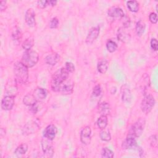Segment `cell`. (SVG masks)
Returning <instances> with one entry per match:
<instances>
[{
  "label": "cell",
  "instance_id": "1",
  "mask_svg": "<svg viewBox=\"0 0 158 158\" xmlns=\"http://www.w3.org/2000/svg\"><path fill=\"white\" fill-rule=\"evenodd\" d=\"M14 73L17 82L24 84L28 79V67L21 62H17L14 66Z\"/></svg>",
  "mask_w": 158,
  "mask_h": 158
},
{
  "label": "cell",
  "instance_id": "2",
  "mask_svg": "<svg viewBox=\"0 0 158 158\" xmlns=\"http://www.w3.org/2000/svg\"><path fill=\"white\" fill-rule=\"evenodd\" d=\"M69 72L65 68H60L52 75L51 88L54 91H58L60 85L69 78Z\"/></svg>",
  "mask_w": 158,
  "mask_h": 158
},
{
  "label": "cell",
  "instance_id": "3",
  "mask_svg": "<svg viewBox=\"0 0 158 158\" xmlns=\"http://www.w3.org/2000/svg\"><path fill=\"white\" fill-rule=\"evenodd\" d=\"M39 59L38 53L35 51H27L22 57L21 62L28 68H30L35 65Z\"/></svg>",
  "mask_w": 158,
  "mask_h": 158
},
{
  "label": "cell",
  "instance_id": "4",
  "mask_svg": "<svg viewBox=\"0 0 158 158\" xmlns=\"http://www.w3.org/2000/svg\"><path fill=\"white\" fill-rule=\"evenodd\" d=\"M155 104V100L154 97L148 94L144 97L141 103V109L144 114H148L152 110Z\"/></svg>",
  "mask_w": 158,
  "mask_h": 158
},
{
  "label": "cell",
  "instance_id": "5",
  "mask_svg": "<svg viewBox=\"0 0 158 158\" xmlns=\"http://www.w3.org/2000/svg\"><path fill=\"white\" fill-rule=\"evenodd\" d=\"M145 126V120L143 118L138 119L131 127L128 135L134 137H139L143 133Z\"/></svg>",
  "mask_w": 158,
  "mask_h": 158
},
{
  "label": "cell",
  "instance_id": "6",
  "mask_svg": "<svg viewBox=\"0 0 158 158\" xmlns=\"http://www.w3.org/2000/svg\"><path fill=\"white\" fill-rule=\"evenodd\" d=\"M73 83L69 78L64 81L59 88V92L63 94H70L73 92Z\"/></svg>",
  "mask_w": 158,
  "mask_h": 158
},
{
  "label": "cell",
  "instance_id": "7",
  "mask_svg": "<svg viewBox=\"0 0 158 158\" xmlns=\"http://www.w3.org/2000/svg\"><path fill=\"white\" fill-rule=\"evenodd\" d=\"M51 140H49L46 138L41 141V146L44 154L47 156L51 157L54 154V149L51 143Z\"/></svg>",
  "mask_w": 158,
  "mask_h": 158
},
{
  "label": "cell",
  "instance_id": "8",
  "mask_svg": "<svg viewBox=\"0 0 158 158\" xmlns=\"http://www.w3.org/2000/svg\"><path fill=\"white\" fill-rule=\"evenodd\" d=\"M14 105V96L7 95L3 98L1 101V107L3 110H11Z\"/></svg>",
  "mask_w": 158,
  "mask_h": 158
},
{
  "label": "cell",
  "instance_id": "9",
  "mask_svg": "<svg viewBox=\"0 0 158 158\" xmlns=\"http://www.w3.org/2000/svg\"><path fill=\"white\" fill-rule=\"evenodd\" d=\"M25 20L28 27H33L35 26V12L33 9L29 8L27 10L25 15Z\"/></svg>",
  "mask_w": 158,
  "mask_h": 158
},
{
  "label": "cell",
  "instance_id": "10",
  "mask_svg": "<svg viewBox=\"0 0 158 158\" xmlns=\"http://www.w3.org/2000/svg\"><path fill=\"white\" fill-rule=\"evenodd\" d=\"M91 130L89 127H84L80 132V140L84 144H89L91 142Z\"/></svg>",
  "mask_w": 158,
  "mask_h": 158
},
{
  "label": "cell",
  "instance_id": "11",
  "mask_svg": "<svg viewBox=\"0 0 158 158\" xmlns=\"http://www.w3.org/2000/svg\"><path fill=\"white\" fill-rule=\"evenodd\" d=\"M99 34V27L98 26L91 28L89 31L88 35L86 38V44H92L95 41V40L98 37Z\"/></svg>",
  "mask_w": 158,
  "mask_h": 158
},
{
  "label": "cell",
  "instance_id": "12",
  "mask_svg": "<svg viewBox=\"0 0 158 158\" xmlns=\"http://www.w3.org/2000/svg\"><path fill=\"white\" fill-rule=\"evenodd\" d=\"M57 128L54 125H49L46 127L43 131V136L44 138L49 139L52 140L55 138L57 134Z\"/></svg>",
  "mask_w": 158,
  "mask_h": 158
},
{
  "label": "cell",
  "instance_id": "13",
  "mask_svg": "<svg viewBox=\"0 0 158 158\" xmlns=\"http://www.w3.org/2000/svg\"><path fill=\"white\" fill-rule=\"evenodd\" d=\"M122 148L125 149H135L138 147L135 137L132 135H128L125 140L122 143Z\"/></svg>",
  "mask_w": 158,
  "mask_h": 158
},
{
  "label": "cell",
  "instance_id": "14",
  "mask_svg": "<svg viewBox=\"0 0 158 158\" xmlns=\"http://www.w3.org/2000/svg\"><path fill=\"white\" fill-rule=\"evenodd\" d=\"M107 14L112 18L121 19L124 17V12L122 9L118 7L114 6L109 8L107 10Z\"/></svg>",
  "mask_w": 158,
  "mask_h": 158
},
{
  "label": "cell",
  "instance_id": "15",
  "mask_svg": "<svg viewBox=\"0 0 158 158\" xmlns=\"http://www.w3.org/2000/svg\"><path fill=\"white\" fill-rule=\"evenodd\" d=\"M121 95L123 101L129 102L131 99V94L129 87L127 85H124L121 87Z\"/></svg>",
  "mask_w": 158,
  "mask_h": 158
},
{
  "label": "cell",
  "instance_id": "16",
  "mask_svg": "<svg viewBox=\"0 0 158 158\" xmlns=\"http://www.w3.org/2000/svg\"><path fill=\"white\" fill-rule=\"evenodd\" d=\"M60 56L57 53L54 52L51 53L49 55H48L45 58V62L46 64L51 65H56L58 61L59 60Z\"/></svg>",
  "mask_w": 158,
  "mask_h": 158
},
{
  "label": "cell",
  "instance_id": "17",
  "mask_svg": "<svg viewBox=\"0 0 158 158\" xmlns=\"http://www.w3.org/2000/svg\"><path fill=\"white\" fill-rule=\"evenodd\" d=\"M33 96L37 101H43L47 96V91L42 88H37L33 92Z\"/></svg>",
  "mask_w": 158,
  "mask_h": 158
},
{
  "label": "cell",
  "instance_id": "18",
  "mask_svg": "<svg viewBox=\"0 0 158 158\" xmlns=\"http://www.w3.org/2000/svg\"><path fill=\"white\" fill-rule=\"evenodd\" d=\"M38 127L35 123H29L24 126L23 128V133L25 135L32 134L36 131Z\"/></svg>",
  "mask_w": 158,
  "mask_h": 158
},
{
  "label": "cell",
  "instance_id": "19",
  "mask_svg": "<svg viewBox=\"0 0 158 158\" xmlns=\"http://www.w3.org/2000/svg\"><path fill=\"white\" fill-rule=\"evenodd\" d=\"M37 100L33 96V94H27L23 97V102L24 103L25 105L28 106H31L36 104Z\"/></svg>",
  "mask_w": 158,
  "mask_h": 158
},
{
  "label": "cell",
  "instance_id": "20",
  "mask_svg": "<svg viewBox=\"0 0 158 158\" xmlns=\"http://www.w3.org/2000/svg\"><path fill=\"white\" fill-rule=\"evenodd\" d=\"M118 39L123 43H128L130 40V35L123 30L120 29L117 34Z\"/></svg>",
  "mask_w": 158,
  "mask_h": 158
},
{
  "label": "cell",
  "instance_id": "21",
  "mask_svg": "<svg viewBox=\"0 0 158 158\" xmlns=\"http://www.w3.org/2000/svg\"><path fill=\"white\" fill-rule=\"evenodd\" d=\"M145 28H146V24L144 23V22H143V20H139L136 24V32L138 36H141L143 33L144 32L145 30Z\"/></svg>",
  "mask_w": 158,
  "mask_h": 158
},
{
  "label": "cell",
  "instance_id": "22",
  "mask_svg": "<svg viewBox=\"0 0 158 158\" xmlns=\"http://www.w3.org/2000/svg\"><path fill=\"white\" fill-rule=\"evenodd\" d=\"M109 64L106 60H101L98 64V70L101 73H105L108 69Z\"/></svg>",
  "mask_w": 158,
  "mask_h": 158
},
{
  "label": "cell",
  "instance_id": "23",
  "mask_svg": "<svg viewBox=\"0 0 158 158\" xmlns=\"http://www.w3.org/2000/svg\"><path fill=\"white\" fill-rule=\"evenodd\" d=\"M97 125L101 130H104L107 125V115H101L97 120Z\"/></svg>",
  "mask_w": 158,
  "mask_h": 158
},
{
  "label": "cell",
  "instance_id": "24",
  "mask_svg": "<svg viewBox=\"0 0 158 158\" xmlns=\"http://www.w3.org/2000/svg\"><path fill=\"white\" fill-rule=\"evenodd\" d=\"M127 7L131 12H136L139 10V3L136 1H127Z\"/></svg>",
  "mask_w": 158,
  "mask_h": 158
},
{
  "label": "cell",
  "instance_id": "25",
  "mask_svg": "<svg viewBox=\"0 0 158 158\" xmlns=\"http://www.w3.org/2000/svg\"><path fill=\"white\" fill-rule=\"evenodd\" d=\"M99 112L101 115H107L110 112V106L107 102H102L99 106Z\"/></svg>",
  "mask_w": 158,
  "mask_h": 158
},
{
  "label": "cell",
  "instance_id": "26",
  "mask_svg": "<svg viewBox=\"0 0 158 158\" xmlns=\"http://www.w3.org/2000/svg\"><path fill=\"white\" fill-rule=\"evenodd\" d=\"M28 150V146L26 143H22L19 145L14 151V154L17 156H21L26 153Z\"/></svg>",
  "mask_w": 158,
  "mask_h": 158
},
{
  "label": "cell",
  "instance_id": "27",
  "mask_svg": "<svg viewBox=\"0 0 158 158\" xmlns=\"http://www.w3.org/2000/svg\"><path fill=\"white\" fill-rule=\"evenodd\" d=\"M34 44V40L32 38H28L26 39L22 43V48L26 51L31 50Z\"/></svg>",
  "mask_w": 158,
  "mask_h": 158
},
{
  "label": "cell",
  "instance_id": "28",
  "mask_svg": "<svg viewBox=\"0 0 158 158\" xmlns=\"http://www.w3.org/2000/svg\"><path fill=\"white\" fill-rule=\"evenodd\" d=\"M106 48L109 52H114L117 49V44L115 41L112 40H109L106 43Z\"/></svg>",
  "mask_w": 158,
  "mask_h": 158
},
{
  "label": "cell",
  "instance_id": "29",
  "mask_svg": "<svg viewBox=\"0 0 158 158\" xmlns=\"http://www.w3.org/2000/svg\"><path fill=\"white\" fill-rule=\"evenodd\" d=\"M99 136H100L101 139L104 141H109L111 139L110 134L108 130H102L100 132Z\"/></svg>",
  "mask_w": 158,
  "mask_h": 158
},
{
  "label": "cell",
  "instance_id": "30",
  "mask_svg": "<svg viewBox=\"0 0 158 158\" xmlns=\"http://www.w3.org/2000/svg\"><path fill=\"white\" fill-rule=\"evenodd\" d=\"M101 156L104 158H112L114 157V152L107 148H104L102 150Z\"/></svg>",
  "mask_w": 158,
  "mask_h": 158
},
{
  "label": "cell",
  "instance_id": "31",
  "mask_svg": "<svg viewBox=\"0 0 158 158\" xmlns=\"http://www.w3.org/2000/svg\"><path fill=\"white\" fill-rule=\"evenodd\" d=\"M12 38L14 40H19L22 37V33L19 28L15 27L12 33Z\"/></svg>",
  "mask_w": 158,
  "mask_h": 158
},
{
  "label": "cell",
  "instance_id": "32",
  "mask_svg": "<svg viewBox=\"0 0 158 158\" xmlns=\"http://www.w3.org/2000/svg\"><path fill=\"white\" fill-rule=\"evenodd\" d=\"M65 69L68 71L69 73H72L75 71V66L72 62H66L65 65Z\"/></svg>",
  "mask_w": 158,
  "mask_h": 158
},
{
  "label": "cell",
  "instance_id": "33",
  "mask_svg": "<svg viewBox=\"0 0 158 158\" xmlns=\"http://www.w3.org/2000/svg\"><path fill=\"white\" fill-rule=\"evenodd\" d=\"M59 25V20L56 17L52 18L49 22V27L51 28H56Z\"/></svg>",
  "mask_w": 158,
  "mask_h": 158
},
{
  "label": "cell",
  "instance_id": "34",
  "mask_svg": "<svg viewBox=\"0 0 158 158\" xmlns=\"http://www.w3.org/2000/svg\"><path fill=\"white\" fill-rule=\"evenodd\" d=\"M101 93V86L98 85H96L94 88H93V94L94 96H99L100 95Z\"/></svg>",
  "mask_w": 158,
  "mask_h": 158
},
{
  "label": "cell",
  "instance_id": "35",
  "mask_svg": "<svg viewBox=\"0 0 158 158\" xmlns=\"http://www.w3.org/2000/svg\"><path fill=\"white\" fill-rule=\"evenodd\" d=\"M149 19L152 23H156L157 22V15L154 12H152L150 14Z\"/></svg>",
  "mask_w": 158,
  "mask_h": 158
},
{
  "label": "cell",
  "instance_id": "36",
  "mask_svg": "<svg viewBox=\"0 0 158 158\" xmlns=\"http://www.w3.org/2000/svg\"><path fill=\"white\" fill-rule=\"evenodd\" d=\"M151 46L154 51H157L158 49V43L156 38H152L151 40Z\"/></svg>",
  "mask_w": 158,
  "mask_h": 158
},
{
  "label": "cell",
  "instance_id": "37",
  "mask_svg": "<svg viewBox=\"0 0 158 158\" xmlns=\"http://www.w3.org/2000/svg\"><path fill=\"white\" fill-rule=\"evenodd\" d=\"M48 1H38L37 2V5L38 6V7L41 8V9H44L45 8L48 4Z\"/></svg>",
  "mask_w": 158,
  "mask_h": 158
},
{
  "label": "cell",
  "instance_id": "38",
  "mask_svg": "<svg viewBox=\"0 0 158 158\" xmlns=\"http://www.w3.org/2000/svg\"><path fill=\"white\" fill-rule=\"evenodd\" d=\"M150 141H151V144L153 147H156L157 144V136L156 135H152L150 138Z\"/></svg>",
  "mask_w": 158,
  "mask_h": 158
},
{
  "label": "cell",
  "instance_id": "39",
  "mask_svg": "<svg viewBox=\"0 0 158 158\" xmlns=\"http://www.w3.org/2000/svg\"><path fill=\"white\" fill-rule=\"evenodd\" d=\"M7 8V2L5 1H0V9L1 11L5 10Z\"/></svg>",
  "mask_w": 158,
  "mask_h": 158
},
{
  "label": "cell",
  "instance_id": "40",
  "mask_svg": "<svg viewBox=\"0 0 158 158\" xmlns=\"http://www.w3.org/2000/svg\"><path fill=\"white\" fill-rule=\"evenodd\" d=\"M38 109V107L36 106V104L33 105V106H30V110L33 112V114H35L36 112H37V109Z\"/></svg>",
  "mask_w": 158,
  "mask_h": 158
},
{
  "label": "cell",
  "instance_id": "41",
  "mask_svg": "<svg viewBox=\"0 0 158 158\" xmlns=\"http://www.w3.org/2000/svg\"><path fill=\"white\" fill-rule=\"evenodd\" d=\"M57 3V1H48V5H50L51 6H56Z\"/></svg>",
  "mask_w": 158,
  "mask_h": 158
},
{
  "label": "cell",
  "instance_id": "42",
  "mask_svg": "<svg viewBox=\"0 0 158 158\" xmlns=\"http://www.w3.org/2000/svg\"><path fill=\"white\" fill-rule=\"evenodd\" d=\"M4 130L2 128L1 129V136H2V135H6V131H4V132L3 133V131H4Z\"/></svg>",
  "mask_w": 158,
  "mask_h": 158
}]
</instances>
